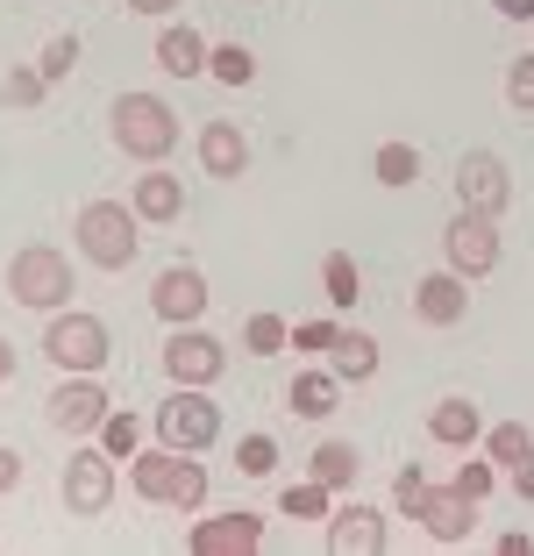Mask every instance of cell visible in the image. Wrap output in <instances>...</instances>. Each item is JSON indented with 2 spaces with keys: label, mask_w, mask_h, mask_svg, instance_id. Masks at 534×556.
Returning a JSON list of instances; mask_svg holds the SVG:
<instances>
[{
  "label": "cell",
  "mask_w": 534,
  "mask_h": 556,
  "mask_svg": "<svg viewBox=\"0 0 534 556\" xmlns=\"http://www.w3.org/2000/svg\"><path fill=\"white\" fill-rule=\"evenodd\" d=\"M442 250H449V271L463 278H492L499 271V222L492 214H456L449 229H442Z\"/></svg>",
  "instance_id": "cell-10"
},
{
  "label": "cell",
  "mask_w": 534,
  "mask_h": 556,
  "mask_svg": "<svg viewBox=\"0 0 534 556\" xmlns=\"http://www.w3.org/2000/svg\"><path fill=\"white\" fill-rule=\"evenodd\" d=\"M207 58H214V43L200 29H186V22H164V29H157V65L171 72V79H200Z\"/></svg>",
  "instance_id": "cell-18"
},
{
  "label": "cell",
  "mask_w": 534,
  "mask_h": 556,
  "mask_svg": "<svg viewBox=\"0 0 534 556\" xmlns=\"http://www.w3.org/2000/svg\"><path fill=\"white\" fill-rule=\"evenodd\" d=\"M335 328L342 321H300V328H292V350H328V343H335Z\"/></svg>",
  "instance_id": "cell-37"
},
{
  "label": "cell",
  "mask_w": 534,
  "mask_h": 556,
  "mask_svg": "<svg viewBox=\"0 0 534 556\" xmlns=\"http://www.w3.org/2000/svg\"><path fill=\"white\" fill-rule=\"evenodd\" d=\"M470 278L463 271H428L421 286H414V321H428V328H456L470 314V293H463Z\"/></svg>",
  "instance_id": "cell-16"
},
{
  "label": "cell",
  "mask_w": 534,
  "mask_h": 556,
  "mask_svg": "<svg viewBox=\"0 0 534 556\" xmlns=\"http://www.w3.org/2000/svg\"><path fill=\"white\" fill-rule=\"evenodd\" d=\"M72 65H79V36H50V43H43V58H36V72H43L50 86L65 79Z\"/></svg>",
  "instance_id": "cell-34"
},
{
  "label": "cell",
  "mask_w": 534,
  "mask_h": 556,
  "mask_svg": "<svg viewBox=\"0 0 534 556\" xmlns=\"http://www.w3.org/2000/svg\"><path fill=\"white\" fill-rule=\"evenodd\" d=\"M421 528H428V535H435V542H449V549H456V542H470V528H478V500H463V492H442V485H428V500H421Z\"/></svg>",
  "instance_id": "cell-17"
},
{
  "label": "cell",
  "mask_w": 534,
  "mask_h": 556,
  "mask_svg": "<svg viewBox=\"0 0 534 556\" xmlns=\"http://www.w3.org/2000/svg\"><path fill=\"white\" fill-rule=\"evenodd\" d=\"M43 414H50V428L58 435H100V421L114 414V400H107V386H100V371H65V386L43 400Z\"/></svg>",
  "instance_id": "cell-7"
},
{
  "label": "cell",
  "mask_w": 534,
  "mask_h": 556,
  "mask_svg": "<svg viewBox=\"0 0 534 556\" xmlns=\"http://www.w3.org/2000/svg\"><path fill=\"white\" fill-rule=\"evenodd\" d=\"M129 485L136 500H150V507H178V514H200L207 507V471H200V457H186V450H136L129 457Z\"/></svg>",
  "instance_id": "cell-1"
},
{
  "label": "cell",
  "mask_w": 534,
  "mask_h": 556,
  "mask_svg": "<svg viewBox=\"0 0 534 556\" xmlns=\"http://www.w3.org/2000/svg\"><path fill=\"white\" fill-rule=\"evenodd\" d=\"M157 442H171L186 457H207L221 442V407L207 400V386H171V400L157 407Z\"/></svg>",
  "instance_id": "cell-5"
},
{
  "label": "cell",
  "mask_w": 534,
  "mask_h": 556,
  "mask_svg": "<svg viewBox=\"0 0 534 556\" xmlns=\"http://www.w3.org/2000/svg\"><path fill=\"white\" fill-rule=\"evenodd\" d=\"M513 492H520V500H534V450L513 464Z\"/></svg>",
  "instance_id": "cell-39"
},
{
  "label": "cell",
  "mask_w": 534,
  "mask_h": 556,
  "mask_svg": "<svg viewBox=\"0 0 534 556\" xmlns=\"http://www.w3.org/2000/svg\"><path fill=\"white\" fill-rule=\"evenodd\" d=\"M492 8H499L506 22H534V0H492Z\"/></svg>",
  "instance_id": "cell-40"
},
{
  "label": "cell",
  "mask_w": 534,
  "mask_h": 556,
  "mask_svg": "<svg viewBox=\"0 0 534 556\" xmlns=\"http://www.w3.org/2000/svg\"><path fill=\"white\" fill-rule=\"evenodd\" d=\"M307 478H321L328 492H349L356 485V450L349 442H321V450L307 457Z\"/></svg>",
  "instance_id": "cell-24"
},
{
  "label": "cell",
  "mask_w": 534,
  "mask_h": 556,
  "mask_svg": "<svg viewBox=\"0 0 534 556\" xmlns=\"http://www.w3.org/2000/svg\"><path fill=\"white\" fill-rule=\"evenodd\" d=\"M100 450H107L114 464H129L136 450H143V428H136V414H122V407H114L107 421H100Z\"/></svg>",
  "instance_id": "cell-25"
},
{
  "label": "cell",
  "mask_w": 534,
  "mask_h": 556,
  "mask_svg": "<svg viewBox=\"0 0 534 556\" xmlns=\"http://www.w3.org/2000/svg\"><path fill=\"white\" fill-rule=\"evenodd\" d=\"M335 400H342V378L335 371H300L285 386V407L300 414V421H328V414H335Z\"/></svg>",
  "instance_id": "cell-22"
},
{
  "label": "cell",
  "mask_w": 534,
  "mask_h": 556,
  "mask_svg": "<svg viewBox=\"0 0 534 556\" xmlns=\"http://www.w3.org/2000/svg\"><path fill=\"white\" fill-rule=\"evenodd\" d=\"M186 549L193 556H257L264 549V514L228 507V514H214V521H193L186 528Z\"/></svg>",
  "instance_id": "cell-11"
},
{
  "label": "cell",
  "mask_w": 534,
  "mask_h": 556,
  "mask_svg": "<svg viewBox=\"0 0 534 556\" xmlns=\"http://www.w3.org/2000/svg\"><path fill=\"white\" fill-rule=\"evenodd\" d=\"M136 214L143 222H178L186 214V179H171L164 164H150L143 179H136Z\"/></svg>",
  "instance_id": "cell-21"
},
{
  "label": "cell",
  "mask_w": 534,
  "mask_h": 556,
  "mask_svg": "<svg viewBox=\"0 0 534 556\" xmlns=\"http://www.w3.org/2000/svg\"><path fill=\"white\" fill-rule=\"evenodd\" d=\"M371 172H378V186H414V179H421V150H414V143H385Z\"/></svg>",
  "instance_id": "cell-26"
},
{
  "label": "cell",
  "mask_w": 534,
  "mask_h": 556,
  "mask_svg": "<svg viewBox=\"0 0 534 556\" xmlns=\"http://www.w3.org/2000/svg\"><path fill=\"white\" fill-rule=\"evenodd\" d=\"M207 79H221V86H250V79H257V58H250L243 43H214Z\"/></svg>",
  "instance_id": "cell-27"
},
{
  "label": "cell",
  "mask_w": 534,
  "mask_h": 556,
  "mask_svg": "<svg viewBox=\"0 0 534 556\" xmlns=\"http://www.w3.org/2000/svg\"><path fill=\"white\" fill-rule=\"evenodd\" d=\"M506 100H513L520 115H534V50H527V58H513V65H506Z\"/></svg>",
  "instance_id": "cell-35"
},
{
  "label": "cell",
  "mask_w": 534,
  "mask_h": 556,
  "mask_svg": "<svg viewBox=\"0 0 534 556\" xmlns=\"http://www.w3.org/2000/svg\"><path fill=\"white\" fill-rule=\"evenodd\" d=\"M107 136H114V150H129L136 164H164L178 150V115L164 108L157 93H114V108H107Z\"/></svg>",
  "instance_id": "cell-2"
},
{
  "label": "cell",
  "mask_w": 534,
  "mask_h": 556,
  "mask_svg": "<svg viewBox=\"0 0 534 556\" xmlns=\"http://www.w3.org/2000/svg\"><path fill=\"white\" fill-rule=\"evenodd\" d=\"M200 172L207 179H243L250 172V136H243V122H200Z\"/></svg>",
  "instance_id": "cell-15"
},
{
  "label": "cell",
  "mask_w": 534,
  "mask_h": 556,
  "mask_svg": "<svg viewBox=\"0 0 534 556\" xmlns=\"http://www.w3.org/2000/svg\"><path fill=\"white\" fill-rule=\"evenodd\" d=\"M421 500H428V478H421V464H399V478H392V507H399L406 521H421Z\"/></svg>",
  "instance_id": "cell-33"
},
{
  "label": "cell",
  "mask_w": 534,
  "mask_h": 556,
  "mask_svg": "<svg viewBox=\"0 0 534 556\" xmlns=\"http://www.w3.org/2000/svg\"><path fill=\"white\" fill-rule=\"evenodd\" d=\"M15 364H22V357H15V343H8V336H0V386H8V378H15Z\"/></svg>",
  "instance_id": "cell-42"
},
{
  "label": "cell",
  "mask_w": 534,
  "mask_h": 556,
  "mask_svg": "<svg viewBox=\"0 0 534 556\" xmlns=\"http://www.w3.org/2000/svg\"><path fill=\"white\" fill-rule=\"evenodd\" d=\"M15 485H22V450L0 442V492H15Z\"/></svg>",
  "instance_id": "cell-38"
},
{
  "label": "cell",
  "mask_w": 534,
  "mask_h": 556,
  "mask_svg": "<svg viewBox=\"0 0 534 556\" xmlns=\"http://www.w3.org/2000/svg\"><path fill=\"white\" fill-rule=\"evenodd\" d=\"M527 450H534V435H527L520 421H499V428H485V457H492V464H520Z\"/></svg>",
  "instance_id": "cell-31"
},
{
  "label": "cell",
  "mask_w": 534,
  "mask_h": 556,
  "mask_svg": "<svg viewBox=\"0 0 534 556\" xmlns=\"http://www.w3.org/2000/svg\"><path fill=\"white\" fill-rule=\"evenodd\" d=\"M178 0H129V15H171Z\"/></svg>",
  "instance_id": "cell-41"
},
{
  "label": "cell",
  "mask_w": 534,
  "mask_h": 556,
  "mask_svg": "<svg viewBox=\"0 0 534 556\" xmlns=\"http://www.w3.org/2000/svg\"><path fill=\"white\" fill-rule=\"evenodd\" d=\"M243 343H250V357H278L292 343V328L278 314H243Z\"/></svg>",
  "instance_id": "cell-28"
},
{
  "label": "cell",
  "mask_w": 534,
  "mask_h": 556,
  "mask_svg": "<svg viewBox=\"0 0 534 556\" xmlns=\"http://www.w3.org/2000/svg\"><path fill=\"white\" fill-rule=\"evenodd\" d=\"M328 371H335L342 386L378 378V336H364V328H335V343H328Z\"/></svg>",
  "instance_id": "cell-20"
},
{
  "label": "cell",
  "mask_w": 534,
  "mask_h": 556,
  "mask_svg": "<svg viewBox=\"0 0 534 556\" xmlns=\"http://www.w3.org/2000/svg\"><path fill=\"white\" fill-rule=\"evenodd\" d=\"M278 507L300 514V521H328V514H335V507H328V485H321V478H307V485H285V492H278Z\"/></svg>",
  "instance_id": "cell-30"
},
{
  "label": "cell",
  "mask_w": 534,
  "mask_h": 556,
  "mask_svg": "<svg viewBox=\"0 0 534 556\" xmlns=\"http://www.w3.org/2000/svg\"><path fill=\"white\" fill-rule=\"evenodd\" d=\"M207 271L200 264H164L157 271V286H150V307H157V321H171V328H186V321H200L207 314Z\"/></svg>",
  "instance_id": "cell-13"
},
{
  "label": "cell",
  "mask_w": 534,
  "mask_h": 556,
  "mask_svg": "<svg viewBox=\"0 0 534 556\" xmlns=\"http://www.w3.org/2000/svg\"><path fill=\"white\" fill-rule=\"evenodd\" d=\"M236 471H243V478H271L278 471V435H264V428L243 435V442H236Z\"/></svg>",
  "instance_id": "cell-29"
},
{
  "label": "cell",
  "mask_w": 534,
  "mask_h": 556,
  "mask_svg": "<svg viewBox=\"0 0 534 556\" xmlns=\"http://www.w3.org/2000/svg\"><path fill=\"white\" fill-rule=\"evenodd\" d=\"M321 286H328V307H335V314H349L356 300H364V278H356L349 250H328V257H321Z\"/></svg>",
  "instance_id": "cell-23"
},
{
  "label": "cell",
  "mask_w": 534,
  "mask_h": 556,
  "mask_svg": "<svg viewBox=\"0 0 534 556\" xmlns=\"http://www.w3.org/2000/svg\"><path fill=\"white\" fill-rule=\"evenodd\" d=\"M8 300L15 307H36V314H58L72 300V264L65 250H50V243H29L8 257Z\"/></svg>",
  "instance_id": "cell-4"
},
{
  "label": "cell",
  "mask_w": 534,
  "mask_h": 556,
  "mask_svg": "<svg viewBox=\"0 0 534 556\" xmlns=\"http://www.w3.org/2000/svg\"><path fill=\"white\" fill-rule=\"evenodd\" d=\"M164 371H171V386H214V378L228 371V350L214 343L200 321H186V328L164 336Z\"/></svg>",
  "instance_id": "cell-9"
},
{
  "label": "cell",
  "mask_w": 534,
  "mask_h": 556,
  "mask_svg": "<svg viewBox=\"0 0 534 556\" xmlns=\"http://www.w3.org/2000/svg\"><path fill=\"white\" fill-rule=\"evenodd\" d=\"M58 500H65L79 521H93V514H107L114 507V457L107 450H72V464H65V478H58Z\"/></svg>",
  "instance_id": "cell-8"
},
{
  "label": "cell",
  "mask_w": 534,
  "mask_h": 556,
  "mask_svg": "<svg viewBox=\"0 0 534 556\" xmlns=\"http://www.w3.org/2000/svg\"><path fill=\"white\" fill-rule=\"evenodd\" d=\"M143 214L136 207H122V200H86L79 207V257L93 264V271H129L136 264V250H143Z\"/></svg>",
  "instance_id": "cell-3"
},
{
  "label": "cell",
  "mask_w": 534,
  "mask_h": 556,
  "mask_svg": "<svg viewBox=\"0 0 534 556\" xmlns=\"http://www.w3.org/2000/svg\"><path fill=\"white\" fill-rule=\"evenodd\" d=\"M107 321L100 314H72V307H58L50 314V328H43V357L58 364V371H100L107 364Z\"/></svg>",
  "instance_id": "cell-6"
},
{
  "label": "cell",
  "mask_w": 534,
  "mask_h": 556,
  "mask_svg": "<svg viewBox=\"0 0 534 556\" xmlns=\"http://www.w3.org/2000/svg\"><path fill=\"white\" fill-rule=\"evenodd\" d=\"M50 93V79H43V72H8V79H0V108H36V100H43Z\"/></svg>",
  "instance_id": "cell-32"
},
{
  "label": "cell",
  "mask_w": 534,
  "mask_h": 556,
  "mask_svg": "<svg viewBox=\"0 0 534 556\" xmlns=\"http://www.w3.org/2000/svg\"><path fill=\"white\" fill-rule=\"evenodd\" d=\"M456 200H463L470 214H492V222H499L506 200H513V179H506L499 150H470V157L456 164Z\"/></svg>",
  "instance_id": "cell-12"
},
{
  "label": "cell",
  "mask_w": 534,
  "mask_h": 556,
  "mask_svg": "<svg viewBox=\"0 0 534 556\" xmlns=\"http://www.w3.org/2000/svg\"><path fill=\"white\" fill-rule=\"evenodd\" d=\"M492 485H499V478H492V457H478V464H463V471H456V492H463V500H478V507L492 500Z\"/></svg>",
  "instance_id": "cell-36"
},
{
  "label": "cell",
  "mask_w": 534,
  "mask_h": 556,
  "mask_svg": "<svg viewBox=\"0 0 534 556\" xmlns=\"http://www.w3.org/2000/svg\"><path fill=\"white\" fill-rule=\"evenodd\" d=\"M428 435H435L442 450H470V442L485 435V414H478V400L449 393V400H435V414H428Z\"/></svg>",
  "instance_id": "cell-19"
},
{
  "label": "cell",
  "mask_w": 534,
  "mask_h": 556,
  "mask_svg": "<svg viewBox=\"0 0 534 556\" xmlns=\"http://www.w3.org/2000/svg\"><path fill=\"white\" fill-rule=\"evenodd\" d=\"M392 542V521L371 500H349V507L328 514V556H378Z\"/></svg>",
  "instance_id": "cell-14"
}]
</instances>
